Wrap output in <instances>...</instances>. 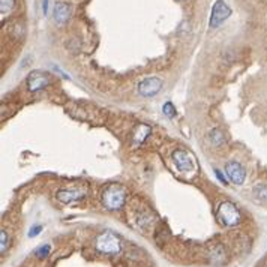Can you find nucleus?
Here are the masks:
<instances>
[{
	"instance_id": "obj_3",
	"label": "nucleus",
	"mask_w": 267,
	"mask_h": 267,
	"mask_svg": "<svg viewBox=\"0 0 267 267\" xmlns=\"http://www.w3.org/2000/svg\"><path fill=\"white\" fill-rule=\"evenodd\" d=\"M95 246L99 252L102 254H117L120 251V240L116 234H113L111 231H105L102 234H99L95 240Z\"/></svg>"
},
{
	"instance_id": "obj_8",
	"label": "nucleus",
	"mask_w": 267,
	"mask_h": 267,
	"mask_svg": "<svg viewBox=\"0 0 267 267\" xmlns=\"http://www.w3.org/2000/svg\"><path fill=\"white\" fill-rule=\"evenodd\" d=\"M84 194H86L84 189H60L56 194V198L63 204H69L80 201L84 197Z\"/></svg>"
},
{
	"instance_id": "obj_7",
	"label": "nucleus",
	"mask_w": 267,
	"mask_h": 267,
	"mask_svg": "<svg viewBox=\"0 0 267 267\" xmlns=\"http://www.w3.org/2000/svg\"><path fill=\"white\" fill-rule=\"evenodd\" d=\"M48 84H50V77H48L45 72L35 71L27 78V87L30 92H38V90L47 87Z\"/></svg>"
},
{
	"instance_id": "obj_4",
	"label": "nucleus",
	"mask_w": 267,
	"mask_h": 267,
	"mask_svg": "<svg viewBox=\"0 0 267 267\" xmlns=\"http://www.w3.org/2000/svg\"><path fill=\"white\" fill-rule=\"evenodd\" d=\"M230 15H231L230 6L224 2V0H218V2H215V5L212 8V14H210V20H209V27L210 29H218Z\"/></svg>"
},
{
	"instance_id": "obj_20",
	"label": "nucleus",
	"mask_w": 267,
	"mask_h": 267,
	"mask_svg": "<svg viewBox=\"0 0 267 267\" xmlns=\"http://www.w3.org/2000/svg\"><path fill=\"white\" fill-rule=\"evenodd\" d=\"M41 231H42V225H33L29 230V237H36Z\"/></svg>"
},
{
	"instance_id": "obj_9",
	"label": "nucleus",
	"mask_w": 267,
	"mask_h": 267,
	"mask_svg": "<svg viewBox=\"0 0 267 267\" xmlns=\"http://www.w3.org/2000/svg\"><path fill=\"white\" fill-rule=\"evenodd\" d=\"M173 161H174V164H176L179 171H183L185 173V171H191V170H194V162H192L189 153L185 152V150H182V149L174 150Z\"/></svg>"
},
{
	"instance_id": "obj_10",
	"label": "nucleus",
	"mask_w": 267,
	"mask_h": 267,
	"mask_svg": "<svg viewBox=\"0 0 267 267\" xmlns=\"http://www.w3.org/2000/svg\"><path fill=\"white\" fill-rule=\"evenodd\" d=\"M54 21L59 24V26H63L65 23H68L69 17H71V6L65 2H57L54 5Z\"/></svg>"
},
{
	"instance_id": "obj_19",
	"label": "nucleus",
	"mask_w": 267,
	"mask_h": 267,
	"mask_svg": "<svg viewBox=\"0 0 267 267\" xmlns=\"http://www.w3.org/2000/svg\"><path fill=\"white\" fill-rule=\"evenodd\" d=\"M162 111H164V114H165L167 117H170V119L176 116V108H174L173 102H165L164 107H162Z\"/></svg>"
},
{
	"instance_id": "obj_14",
	"label": "nucleus",
	"mask_w": 267,
	"mask_h": 267,
	"mask_svg": "<svg viewBox=\"0 0 267 267\" xmlns=\"http://www.w3.org/2000/svg\"><path fill=\"white\" fill-rule=\"evenodd\" d=\"M254 194H255V197L260 201L267 203V185H258V186H255L254 188Z\"/></svg>"
},
{
	"instance_id": "obj_1",
	"label": "nucleus",
	"mask_w": 267,
	"mask_h": 267,
	"mask_svg": "<svg viewBox=\"0 0 267 267\" xmlns=\"http://www.w3.org/2000/svg\"><path fill=\"white\" fill-rule=\"evenodd\" d=\"M126 203V189L122 185H108L102 192V204L107 210H120Z\"/></svg>"
},
{
	"instance_id": "obj_12",
	"label": "nucleus",
	"mask_w": 267,
	"mask_h": 267,
	"mask_svg": "<svg viewBox=\"0 0 267 267\" xmlns=\"http://www.w3.org/2000/svg\"><path fill=\"white\" fill-rule=\"evenodd\" d=\"M209 140H210V143L215 146V147H221V146L225 143V135H224V132L219 128H215V129L210 131Z\"/></svg>"
},
{
	"instance_id": "obj_11",
	"label": "nucleus",
	"mask_w": 267,
	"mask_h": 267,
	"mask_svg": "<svg viewBox=\"0 0 267 267\" xmlns=\"http://www.w3.org/2000/svg\"><path fill=\"white\" fill-rule=\"evenodd\" d=\"M150 131H152L150 126L144 125V123H140L137 126V129L134 131V135H132V144L135 146V147H138V146H141L146 140H147Z\"/></svg>"
},
{
	"instance_id": "obj_17",
	"label": "nucleus",
	"mask_w": 267,
	"mask_h": 267,
	"mask_svg": "<svg viewBox=\"0 0 267 267\" xmlns=\"http://www.w3.org/2000/svg\"><path fill=\"white\" fill-rule=\"evenodd\" d=\"M50 252H51V246L50 245H42V246H39L35 251V255H36V258L42 260V258H47Z\"/></svg>"
},
{
	"instance_id": "obj_5",
	"label": "nucleus",
	"mask_w": 267,
	"mask_h": 267,
	"mask_svg": "<svg viewBox=\"0 0 267 267\" xmlns=\"http://www.w3.org/2000/svg\"><path fill=\"white\" fill-rule=\"evenodd\" d=\"M164 83L161 78L158 77H149V78H146L143 80L140 84H138V93L141 96H144V98H152V96L158 95L159 90L162 89Z\"/></svg>"
},
{
	"instance_id": "obj_15",
	"label": "nucleus",
	"mask_w": 267,
	"mask_h": 267,
	"mask_svg": "<svg viewBox=\"0 0 267 267\" xmlns=\"http://www.w3.org/2000/svg\"><path fill=\"white\" fill-rule=\"evenodd\" d=\"M168 236H170L168 230H167L165 227H159V228L156 230V233H155V240L161 245V243H164V242L168 239Z\"/></svg>"
},
{
	"instance_id": "obj_13",
	"label": "nucleus",
	"mask_w": 267,
	"mask_h": 267,
	"mask_svg": "<svg viewBox=\"0 0 267 267\" xmlns=\"http://www.w3.org/2000/svg\"><path fill=\"white\" fill-rule=\"evenodd\" d=\"M224 258H225V252H224L222 246H216V249L210 254V260L215 264H221L224 261Z\"/></svg>"
},
{
	"instance_id": "obj_6",
	"label": "nucleus",
	"mask_w": 267,
	"mask_h": 267,
	"mask_svg": "<svg viewBox=\"0 0 267 267\" xmlns=\"http://www.w3.org/2000/svg\"><path fill=\"white\" fill-rule=\"evenodd\" d=\"M225 173L227 177L230 179V182H233L234 185H242L246 179V170L237 161H230L225 164Z\"/></svg>"
},
{
	"instance_id": "obj_22",
	"label": "nucleus",
	"mask_w": 267,
	"mask_h": 267,
	"mask_svg": "<svg viewBox=\"0 0 267 267\" xmlns=\"http://www.w3.org/2000/svg\"><path fill=\"white\" fill-rule=\"evenodd\" d=\"M42 9H44V14L47 15V12H48V0H44V5H42Z\"/></svg>"
},
{
	"instance_id": "obj_18",
	"label": "nucleus",
	"mask_w": 267,
	"mask_h": 267,
	"mask_svg": "<svg viewBox=\"0 0 267 267\" xmlns=\"http://www.w3.org/2000/svg\"><path fill=\"white\" fill-rule=\"evenodd\" d=\"M15 5V0H0V8H2V14H8L11 12V9Z\"/></svg>"
},
{
	"instance_id": "obj_21",
	"label": "nucleus",
	"mask_w": 267,
	"mask_h": 267,
	"mask_svg": "<svg viewBox=\"0 0 267 267\" xmlns=\"http://www.w3.org/2000/svg\"><path fill=\"white\" fill-rule=\"evenodd\" d=\"M215 174H216V177H218V180H219V182H222L224 185H228V182H227V179L221 174V171H219V170H215Z\"/></svg>"
},
{
	"instance_id": "obj_2",
	"label": "nucleus",
	"mask_w": 267,
	"mask_h": 267,
	"mask_svg": "<svg viewBox=\"0 0 267 267\" xmlns=\"http://www.w3.org/2000/svg\"><path fill=\"white\" fill-rule=\"evenodd\" d=\"M218 221L225 227H236L242 221V215L239 209L231 201H224L218 207Z\"/></svg>"
},
{
	"instance_id": "obj_16",
	"label": "nucleus",
	"mask_w": 267,
	"mask_h": 267,
	"mask_svg": "<svg viewBox=\"0 0 267 267\" xmlns=\"http://www.w3.org/2000/svg\"><path fill=\"white\" fill-rule=\"evenodd\" d=\"M8 246H9V236L5 230H2L0 231V252L5 254Z\"/></svg>"
}]
</instances>
